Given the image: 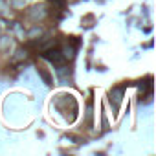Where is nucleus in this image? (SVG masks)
Returning a JSON list of instances; mask_svg holds the SVG:
<instances>
[{
  "label": "nucleus",
  "instance_id": "f257e3e1",
  "mask_svg": "<svg viewBox=\"0 0 156 156\" xmlns=\"http://www.w3.org/2000/svg\"><path fill=\"white\" fill-rule=\"evenodd\" d=\"M48 6L46 4H35V6H30L26 8V19L35 22V24H41L46 17H48Z\"/></svg>",
  "mask_w": 156,
  "mask_h": 156
},
{
  "label": "nucleus",
  "instance_id": "f03ea898",
  "mask_svg": "<svg viewBox=\"0 0 156 156\" xmlns=\"http://www.w3.org/2000/svg\"><path fill=\"white\" fill-rule=\"evenodd\" d=\"M123 94H125V88H123V87H114V88L108 92V101H110L114 112H118V108H119V105H121V101H123Z\"/></svg>",
  "mask_w": 156,
  "mask_h": 156
},
{
  "label": "nucleus",
  "instance_id": "7ed1b4c3",
  "mask_svg": "<svg viewBox=\"0 0 156 156\" xmlns=\"http://www.w3.org/2000/svg\"><path fill=\"white\" fill-rule=\"evenodd\" d=\"M42 57L50 62V64H61L64 59H62V55H61V50L59 48H55V46H51V48H48V50H44L42 51Z\"/></svg>",
  "mask_w": 156,
  "mask_h": 156
},
{
  "label": "nucleus",
  "instance_id": "20e7f679",
  "mask_svg": "<svg viewBox=\"0 0 156 156\" xmlns=\"http://www.w3.org/2000/svg\"><path fill=\"white\" fill-rule=\"evenodd\" d=\"M42 35H44V28H42V26H39V24H33V26L26 31V39H28V41H31V42L39 41Z\"/></svg>",
  "mask_w": 156,
  "mask_h": 156
},
{
  "label": "nucleus",
  "instance_id": "39448f33",
  "mask_svg": "<svg viewBox=\"0 0 156 156\" xmlns=\"http://www.w3.org/2000/svg\"><path fill=\"white\" fill-rule=\"evenodd\" d=\"M75 46H77V42L72 41L70 44H64L62 48H59V50H61V55H62L64 61H73V57H75Z\"/></svg>",
  "mask_w": 156,
  "mask_h": 156
},
{
  "label": "nucleus",
  "instance_id": "423d86ee",
  "mask_svg": "<svg viewBox=\"0 0 156 156\" xmlns=\"http://www.w3.org/2000/svg\"><path fill=\"white\" fill-rule=\"evenodd\" d=\"M15 39L9 37V35H2L0 33V51H9V50H15Z\"/></svg>",
  "mask_w": 156,
  "mask_h": 156
},
{
  "label": "nucleus",
  "instance_id": "0eeeda50",
  "mask_svg": "<svg viewBox=\"0 0 156 156\" xmlns=\"http://www.w3.org/2000/svg\"><path fill=\"white\" fill-rule=\"evenodd\" d=\"M92 116H94V103H92V99H88L87 107H85V121H87V125H92Z\"/></svg>",
  "mask_w": 156,
  "mask_h": 156
},
{
  "label": "nucleus",
  "instance_id": "6e6552de",
  "mask_svg": "<svg viewBox=\"0 0 156 156\" xmlns=\"http://www.w3.org/2000/svg\"><path fill=\"white\" fill-rule=\"evenodd\" d=\"M28 50L26 48H17L15 50V55H13V62H22V61H26L28 59Z\"/></svg>",
  "mask_w": 156,
  "mask_h": 156
},
{
  "label": "nucleus",
  "instance_id": "1a4fd4ad",
  "mask_svg": "<svg viewBox=\"0 0 156 156\" xmlns=\"http://www.w3.org/2000/svg\"><path fill=\"white\" fill-rule=\"evenodd\" d=\"M8 4H9L11 9H15V11H22V9L28 8V0H9Z\"/></svg>",
  "mask_w": 156,
  "mask_h": 156
},
{
  "label": "nucleus",
  "instance_id": "9d476101",
  "mask_svg": "<svg viewBox=\"0 0 156 156\" xmlns=\"http://www.w3.org/2000/svg\"><path fill=\"white\" fill-rule=\"evenodd\" d=\"M39 73L42 75V79L46 81V85H51V79H50V73L44 70V66H39Z\"/></svg>",
  "mask_w": 156,
  "mask_h": 156
},
{
  "label": "nucleus",
  "instance_id": "9b49d317",
  "mask_svg": "<svg viewBox=\"0 0 156 156\" xmlns=\"http://www.w3.org/2000/svg\"><path fill=\"white\" fill-rule=\"evenodd\" d=\"M9 11V4L6 2V0H0V13H2V15H6Z\"/></svg>",
  "mask_w": 156,
  "mask_h": 156
},
{
  "label": "nucleus",
  "instance_id": "f8f14e48",
  "mask_svg": "<svg viewBox=\"0 0 156 156\" xmlns=\"http://www.w3.org/2000/svg\"><path fill=\"white\" fill-rule=\"evenodd\" d=\"M51 2L57 6V8H64L66 6V2H68V0H51Z\"/></svg>",
  "mask_w": 156,
  "mask_h": 156
},
{
  "label": "nucleus",
  "instance_id": "ddd939ff",
  "mask_svg": "<svg viewBox=\"0 0 156 156\" xmlns=\"http://www.w3.org/2000/svg\"><path fill=\"white\" fill-rule=\"evenodd\" d=\"M0 33H2V26H0Z\"/></svg>",
  "mask_w": 156,
  "mask_h": 156
}]
</instances>
